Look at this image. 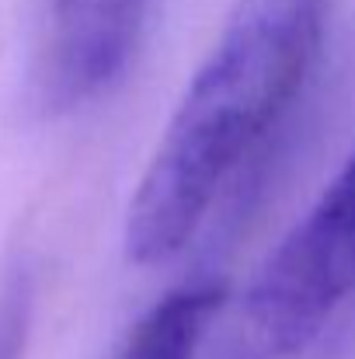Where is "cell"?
I'll list each match as a JSON object with an SVG mask.
<instances>
[{"mask_svg":"<svg viewBox=\"0 0 355 359\" xmlns=\"http://www.w3.org/2000/svg\"><path fill=\"white\" fill-rule=\"evenodd\" d=\"M321 39L324 0H237L129 203L132 265H160L195 238L230 171L303 88Z\"/></svg>","mask_w":355,"mask_h":359,"instance_id":"cell-1","label":"cell"},{"mask_svg":"<svg viewBox=\"0 0 355 359\" xmlns=\"http://www.w3.org/2000/svg\"><path fill=\"white\" fill-rule=\"evenodd\" d=\"M146 0H49V49L42 98L74 109L95 98L122 74Z\"/></svg>","mask_w":355,"mask_h":359,"instance_id":"cell-2","label":"cell"},{"mask_svg":"<svg viewBox=\"0 0 355 359\" xmlns=\"http://www.w3.org/2000/svg\"><path fill=\"white\" fill-rule=\"evenodd\" d=\"M223 307L220 283H185L157 300L129 332L116 359H192L209 321Z\"/></svg>","mask_w":355,"mask_h":359,"instance_id":"cell-3","label":"cell"},{"mask_svg":"<svg viewBox=\"0 0 355 359\" xmlns=\"http://www.w3.org/2000/svg\"><path fill=\"white\" fill-rule=\"evenodd\" d=\"M35 290L28 272H14L0 286V359H25L28 332H32Z\"/></svg>","mask_w":355,"mask_h":359,"instance_id":"cell-4","label":"cell"}]
</instances>
